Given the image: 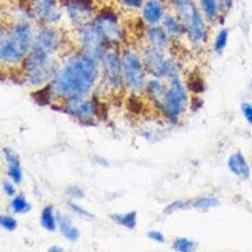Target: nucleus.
Here are the masks:
<instances>
[{"label":"nucleus","mask_w":252,"mask_h":252,"mask_svg":"<svg viewBox=\"0 0 252 252\" xmlns=\"http://www.w3.org/2000/svg\"><path fill=\"white\" fill-rule=\"evenodd\" d=\"M99 64L83 51L69 57L48 84L51 97L63 102L88 97L98 78Z\"/></svg>","instance_id":"obj_1"},{"label":"nucleus","mask_w":252,"mask_h":252,"mask_svg":"<svg viewBox=\"0 0 252 252\" xmlns=\"http://www.w3.org/2000/svg\"><path fill=\"white\" fill-rule=\"evenodd\" d=\"M33 40V30L28 22H17L8 30L2 29L0 34V62L2 65L16 66L24 63Z\"/></svg>","instance_id":"obj_2"},{"label":"nucleus","mask_w":252,"mask_h":252,"mask_svg":"<svg viewBox=\"0 0 252 252\" xmlns=\"http://www.w3.org/2000/svg\"><path fill=\"white\" fill-rule=\"evenodd\" d=\"M175 14L183 22L186 37L193 48L203 49L209 38L207 19L194 0H178L172 5Z\"/></svg>","instance_id":"obj_3"},{"label":"nucleus","mask_w":252,"mask_h":252,"mask_svg":"<svg viewBox=\"0 0 252 252\" xmlns=\"http://www.w3.org/2000/svg\"><path fill=\"white\" fill-rule=\"evenodd\" d=\"M58 66L55 55L46 54L37 49H31L23 63L25 81L32 87H45L51 82Z\"/></svg>","instance_id":"obj_4"},{"label":"nucleus","mask_w":252,"mask_h":252,"mask_svg":"<svg viewBox=\"0 0 252 252\" xmlns=\"http://www.w3.org/2000/svg\"><path fill=\"white\" fill-rule=\"evenodd\" d=\"M189 103V89L184 84L180 76L168 80L167 90L158 108L168 122L178 123L186 113Z\"/></svg>","instance_id":"obj_5"},{"label":"nucleus","mask_w":252,"mask_h":252,"mask_svg":"<svg viewBox=\"0 0 252 252\" xmlns=\"http://www.w3.org/2000/svg\"><path fill=\"white\" fill-rule=\"evenodd\" d=\"M125 84L133 95H140L147 86V69L135 50H126L122 56Z\"/></svg>","instance_id":"obj_6"},{"label":"nucleus","mask_w":252,"mask_h":252,"mask_svg":"<svg viewBox=\"0 0 252 252\" xmlns=\"http://www.w3.org/2000/svg\"><path fill=\"white\" fill-rule=\"evenodd\" d=\"M143 63L148 74L153 77L161 78V80H171L175 76H180V66L172 58L167 57L165 51L148 48L143 52Z\"/></svg>","instance_id":"obj_7"},{"label":"nucleus","mask_w":252,"mask_h":252,"mask_svg":"<svg viewBox=\"0 0 252 252\" xmlns=\"http://www.w3.org/2000/svg\"><path fill=\"white\" fill-rule=\"evenodd\" d=\"M78 40L82 46V51L99 62L102 61L109 46L99 34L93 20L78 26Z\"/></svg>","instance_id":"obj_8"},{"label":"nucleus","mask_w":252,"mask_h":252,"mask_svg":"<svg viewBox=\"0 0 252 252\" xmlns=\"http://www.w3.org/2000/svg\"><path fill=\"white\" fill-rule=\"evenodd\" d=\"M94 24L108 45H117L125 39L123 30L119 17L111 11H102L93 19Z\"/></svg>","instance_id":"obj_9"},{"label":"nucleus","mask_w":252,"mask_h":252,"mask_svg":"<svg viewBox=\"0 0 252 252\" xmlns=\"http://www.w3.org/2000/svg\"><path fill=\"white\" fill-rule=\"evenodd\" d=\"M103 68V78L107 88L110 90H121L125 84L122 57L114 50H108L101 61Z\"/></svg>","instance_id":"obj_10"},{"label":"nucleus","mask_w":252,"mask_h":252,"mask_svg":"<svg viewBox=\"0 0 252 252\" xmlns=\"http://www.w3.org/2000/svg\"><path fill=\"white\" fill-rule=\"evenodd\" d=\"M62 46V34L52 26H44L34 34L32 49L40 50L50 55H56Z\"/></svg>","instance_id":"obj_11"},{"label":"nucleus","mask_w":252,"mask_h":252,"mask_svg":"<svg viewBox=\"0 0 252 252\" xmlns=\"http://www.w3.org/2000/svg\"><path fill=\"white\" fill-rule=\"evenodd\" d=\"M63 108L66 114L82 122L93 121L98 115V105L88 97L64 102Z\"/></svg>","instance_id":"obj_12"},{"label":"nucleus","mask_w":252,"mask_h":252,"mask_svg":"<svg viewBox=\"0 0 252 252\" xmlns=\"http://www.w3.org/2000/svg\"><path fill=\"white\" fill-rule=\"evenodd\" d=\"M63 5L70 22L77 28L90 22L94 16V7L90 0H65Z\"/></svg>","instance_id":"obj_13"},{"label":"nucleus","mask_w":252,"mask_h":252,"mask_svg":"<svg viewBox=\"0 0 252 252\" xmlns=\"http://www.w3.org/2000/svg\"><path fill=\"white\" fill-rule=\"evenodd\" d=\"M33 13L44 24L52 25L60 22L62 12L58 7L57 0H32Z\"/></svg>","instance_id":"obj_14"},{"label":"nucleus","mask_w":252,"mask_h":252,"mask_svg":"<svg viewBox=\"0 0 252 252\" xmlns=\"http://www.w3.org/2000/svg\"><path fill=\"white\" fill-rule=\"evenodd\" d=\"M149 48H153L160 51H166L171 46V37L162 28V25H149L145 33Z\"/></svg>","instance_id":"obj_15"},{"label":"nucleus","mask_w":252,"mask_h":252,"mask_svg":"<svg viewBox=\"0 0 252 252\" xmlns=\"http://www.w3.org/2000/svg\"><path fill=\"white\" fill-rule=\"evenodd\" d=\"M227 168L234 177L242 181L249 180L251 177V167L242 152H234L228 157Z\"/></svg>","instance_id":"obj_16"},{"label":"nucleus","mask_w":252,"mask_h":252,"mask_svg":"<svg viewBox=\"0 0 252 252\" xmlns=\"http://www.w3.org/2000/svg\"><path fill=\"white\" fill-rule=\"evenodd\" d=\"M165 16V4L162 0H146L142 5V18L148 26L160 25Z\"/></svg>","instance_id":"obj_17"},{"label":"nucleus","mask_w":252,"mask_h":252,"mask_svg":"<svg viewBox=\"0 0 252 252\" xmlns=\"http://www.w3.org/2000/svg\"><path fill=\"white\" fill-rule=\"evenodd\" d=\"M4 154L5 162L7 166V175L11 180H13L17 185L22 184L23 181V168L22 161H20L19 155L11 148H4L2 151Z\"/></svg>","instance_id":"obj_18"},{"label":"nucleus","mask_w":252,"mask_h":252,"mask_svg":"<svg viewBox=\"0 0 252 252\" xmlns=\"http://www.w3.org/2000/svg\"><path fill=\"white\" fill-rule=\"evenodd\" d=\"M57 226L58 230L61 231L62 236L64 237L66 240L71 243H76L81 237V231L80 228L76 227L72 224L71 219L68 216L64 215V213L58 212L57 211Z\"/></svg>","instance_id":"obj_19"},{"label":"nucleus","mask_w":252,"mask_h":252,"mask_svg":"<svg viewBox=\"0 0 252 252\" xmlns=\"http://www.w3.org/2000/svg\"><path fill=\"white\" fill-rule=\"evenodd\" d=\"M161 25L172 40H179L186 37V31H185L183 22L177 14H166Z\"/></svg>","instance_id":"obj_20"},{"label":"nucleus","mask_w":252,"mask_h":252,"mask_svg":"<svg viewBox=\"0 0 252 252\" xmlns=\"http://www.w3.org/2000/svg\"><path fill=\"white\" fill-rule=\"evenodd\" d=\"M166 90H167V84H165L163 80L154 77L153 80L147 82V86H146L145 92L147 93L148 97L151 98V101H153L155 107L159 108L161 101H162L163 96H165Z\"/></svg>","instance_id":"obj_21"},{"label":"nucleus","mask_w":252,"mask_h":252,"mask_svg":"<svg viewBox=\"0 0 252 252\" xmlns=\"http://www.w3.org/2000/svg\"><path fill=\"white\" fill-rule=\"evenodd\" d=\"M220 201L215 195H199V197L187 199V210L209 211L219 206Z\"/></svg>","instance_id":"obj_22"},{"label":"nucleus","mask_w":252,"mask_h":252,"mask_svg":"<svg viewBox=\"0 0 252 252\" xmlns=\"http://www.w3.org/2000/svg\"><path fill=\"white\" fill-rule=\"evenodd\" d=\"M199 7L204 13L207 22H216L222 11L219 0H198Z\"/></svg>","instance_id":"obj_23"},{"label":"nucleus","mask_w":252,"mask_h":252,"mask_svg":"<svg viewBox=\"0 0 252 252\" xmlns=\"http://www.w3.org/2000/svg\"><path fill=\"white\" fill-rule=\"evenodd\" d=\"M110 218L120 226L128 228V230H134L137 226V212L136 211H129L126 213H114Z\"/></svg>","instance_id":"obj_24"},{"label":"nucleus","mask_w":252,"mask_h":252,"mask_svg":"<svg viewBox=\"0 0 252 252\" xmlns=\"http://www.w3.org/2000/svg\"><path fill=\"white\" fill-rule=\"evenodd\" d=\"M40 224L49 232H55L57 230V212L51 205H48L40 213Z\"/></svg>","instance_id":"obj_25"},{"label":"nucleus","mask_w":252,"mask_h":252,"mask_svg":"<svg viewBox=\"0 0 252 252\" xmlns=\"http://www.w3.org/2000/svg\"><path fill=\"white\" fill-rule=\"evenodd\" d=\"M10 206L12 212L16 213V215H25V213L30 212L32 210L31 203L23 194L14 195Z\"/></svg>","instance_id":"obj_26"},{"label":"nucleus","mask_w":252,"mask_h":252,"mask_svg":"<svg viewBox=\"0 0 252 252\" xmlns=\"http://www.w3.org/2000/svg\"><path fill=\"white\" fill-rule=\"evenodd\" d=\"M197 248L198 243L187 237H178L173 240V249L178 252H193Z\"/></svg>","instance_id":"obj_27"},{"label":"nucleus","mask_w":252,"mask_h":252,"mask_svg":"<svg viewBox=\"0 0 252 252\" xmlns=\"http://www.w3.org/2000/svg\"><path fill=\"white\" fill-rule=\"evenodd\" d=\"M228 43V30L227 29H221L220 31L217 33L215 38V43H213V50L216 54H221L225 49H226Z\"/></svg>","instance_id":"obj_28"},{"label":"nucleus","mask_w":252,"mask_h":252,"mask_svg":"<svg viewBox=\"0 0 252 252\" xmlns=\"http://www.w3.org/2000/svg\"><path fill=\"white\" fill-rule=\"evenodd\" d=\"M187 210V200H174L172 203H169L163 210L165 215H174V213L180 212V211H186Z\"/></svg>","instance_id":"obj_29"},{"label":"nucleus","mask_w":252,"mask_h":252,"mask_svg":"<svg viewBox=\"0 0 252 252\" xmlns=\"http://www.w3.org/2000/svg\"><path fill=\"white\" fill-rule=\"evenodd\" d=\"M0 225H1V227L4 228V230L8 231V232H13V231H16L17 227H18V221H17V219L12 216L2 215L0 217Z\"/></svg>","instance_id":"obj_30"},{"label":"nucleus","mask_w":252,"mask_h":252,"mask_svg":"<svg viewBox=\"0 0 252 252\" xmlns=\"http://www.w3.org/2000/svg\"><path fill=\"white\" fill-rule=\"evenodd\" d=\"M68 206H69V209H70V211H71V212H74L75 215L82 217V218L93 219L94 217H95L92 212H90V211H88L87 209H84V207H82L81 205L74 203V201H69Z\"/></svg>","instance_id":"obj_31"},{"label":"nucleus","mask_w":252,"mask_h":252,"mask_svg":"<svg viewBox=\"0 0 252 252\" xmlns=\"http://www.w3.org/2000/svg\"><path fill=\"white\" fill-rule=\"evenodd\" d=\"M69 198H71L72 200H77V199H83L86 193H84L83 189H81L80 186H69L65 191Z\"/></svg>","instance_id":"obj_32"},{"label":"nucleus","mask_w":252,"mask_h":252,"mask_svg":"<svg viewBox=\"0 0 252 252\" xmlns=\"http://www.w3.org/2000/svg\"><path fill=\"white\" fill-rule=\"evenodd\" d=\"M16 183L13 180H4L2 181V191H4L5 194L7 197H14L17 193V189H16Z\"/></svg>","instance_id":"obj_33"},{"label":"nucleus","mask_w":252,"mask_h":252,"mask_svg":"<svg viewBox=\"0 0 252 252\" xmlns=\"http://www.w3.org/2000/svg\"><path fill=\"white\" fill-rule=\"evenodd\" d=\"M240 111H242L246 122L252 126V103H250V102H244V103L240 105Z\"/></svg>","instance_id":"obj_34"},{"label":"nucleus","mask_w":252,"mask_h":252,"mask_svg":"<svg viewBox=\"0 0 252 252\" xmlns=\"http://www.w3.org/2000/svg\"><path fill=\"white\" fill-rule=\"evenodd\" d=\"M147 237L151 240H153L155 243H165L166 242V237L161 231L158 230H152L147 232Z\"/></svg>","instance_id":"obj_35"},{"label":"nucleus","mask_w":252,"mask_h":252,"mask_svg":"<svg viewBox=\"0 0 252 252\" xmlns=\"http://www.w3.org/2000/svg\"><path fill=\"white\" fill-rule=\"evenodd\" d=\"M121 4L125 7L131 8V10H136V8L142 7V5L145 4L146 0H120Z\"/></svg>","instance_id":"obj_36"},{"label":"nucleus","mask_w":252,"mask_h":252,"mask_svg":"<svg viewBox=\"0 0 252 252\" xmlns=\"http://www.w3.org/2000/svg\"><path fill=\"white\" fill-rule=\"evenodd\" d=\"M219 1H220L222 11H227V10H230L231 7H232L234 0H219Z\"/></svg>","instance_id":"obj_37"},{"label":"nucleus","mask_w":252,"mask_h":252,"mask_svg":"<svg viewBox=\"0 0 252 252\" xmlns=\"http://www.w3.org/2000/svg\"><path fill=\"white\" fill-rule=\"evenodd\" d=\"M50 252H62L63 251V248H60V246H51V248L49 249Z\"/></svg>","instance_id":"obj_38"},{"label":"nucleus","mask_w":252,"mask_h":252,"mask_svg":"<svg viewBox=\"0 0 252 252\" xmlns=\"http://www.w3.org/2000/svg\"><path fill=\"white\" fill-rule=\"evenodd\" d=\"M168 1H169V2H171V5H173V4H174V2H177V1H178V0H168Z\"/></svg>","instance_id":"obj_39"},{"label":"nucleus","mask_w":252,"mask_h":252,"mask_svg":"<svg viewBox=\"0 0 252 252\" xmlns=\"http://www.w3.org/2000/svg\"><path fill=\"white\" fill-rule=\"evenodd\" d=\"M251 88H252V78H251Z\"/></svg>","instance_id":"obj_40"}]
</instances>
